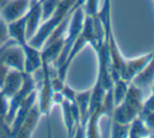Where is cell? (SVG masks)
I'll list each match as a JSON object with an SVG mask.
<instances>
[{
    "mask_svg": "<svg viewBox=\"0 0 154 138\" xmlns=\"http://www.w3.org/2000/svg\"><path fill=\"white\" fill-rule=\"evenodd\" d=\"M0 60L8 69L24 72V51L13 39L0 47Z\"/></svg>",
    "mask_w": 154,
    "mask_h": 138,
    "instance_id": "6da1fadb",
    "label": "cell"
},
{
    "mask_svg": "<svg viewBox=\"0 0 154 138\" xmlns=\"http://www.w3.org/2000/svg\"><path fill=\"white\" fill-rule=\"evenodd\" d=\"M36 80L32 76V74L24 72V81L21 86V88L10 98V103H8V110L5 116V122H8V124H10L13 122L15 117V114L18 109V107L21 105V103L36 89Z\"/></svg>",
    "mask_w": 154,
    "mask_h": 138,
    "instance_id": "7a4b0ae2",
    "label": "cell"
},
{
    "mask_svg": "<svg viewBox=\"0 0 154 138\" xmlns=\"http://www.w3.org/2000/svg\"><path fill=\"white\" fill-rule=\"evenodd\" d=\"M32 0H8L0 8V17L6 23H12L25 16Z\"/></svg>",
    "mask_w": 154,
    "mask_h": 138,
    "instance_id": "3957f363",
    "label": "cell"
},
{
    "mask_svg": "<svg viewBox=\"0 0 154 138\" xmlns=\"http://www.w3.org/2000/svg\"><path fill=\"white\" fill-rule=\"evenodd\" d=\"M25 18V34L27 41L34 37L42 23V10L40 0H32L29 10L24 16Z\"/></svg>",
    "mask_w": 154,
    "mask_h": 138,
    "instance_id": "277c9868",
    "label": "cell"
},
{
    "mask_svg": "<svg viewBox=\"0 0 154 138\" xmlns=\"http://www.w3.org/2000/svg\"><path fill=\"white\" fill-rule=\"evenodd\" d=\"M42 116L40 112V109L38 107V104H35L32 107V109L29 111V113L26 114L25 118L23 119L22 124H20L18 131L16 132L14 137H19V138H27L31 137L32 135V132L36 129L37 124H38L40 117Z\"/></svg>",
    "mask_w": 154,
    "mask_h": 138,
    "instance_id": "5b68a950",
    "label": "cell"
},
{
    "mask_svg": "<svg viewBox=\"0 0 154 138\" xmlns=\"http://www.w3.org/2000/svg\"><path fill=\"white\" fill-rule=\"evenodd\" d=\"M37 95H38V92H37V88L21 103V105L18 107L15 114V117L13 122L11 124V137H14L16 132L18 131L20 124H22L23 119L25 118L26 114L29 113V111L32 109V107L37 103Z\"/></svg>",
    "mask_w": 154,
    "mask_h": 138,
    "instance_id": "8992f818",
    "label": "cell"
},
{
    "mask_svg": "<svg viewBox=\"0 0 154 138\" xmlns=\"http://www.w3.org/2000/svg\"><path fill=\"white\" fill-rule=\"evenodd\" d=\"M21 47L24 51V72L34 74L42 67V57L40 49L32 46L29 42Z\"/></svg>",
    "mask_w": 154,
    "mask_h": 138,
    "instance_id": "52a82bcc",
    "label": "cell"
},
{
    "mask_svg": "<svg viewBox=\"0 0 154 138\" xmlns=\"http://www.w3.org/2000/svg\"><path fill=\"white\" fill-rule=\"evenodd\" d=\"M23 81H24V72L10 69L6 73V76L0 89L8 98H11L21 88Z\"/></svg>",
    "mask_w": 154,
    "mask_h": 138,
    "instance_id": "ba28073f",
    "label": "cell"
},
{
    "mask_svg": "<svg viewBox=\"0 0 154 138\" xmlns=\"http://www.w3.org/2000/svg\"><path fill=\"white\" fill-rule=\"evenodd\" d=\"M8 34H10L11 39L15 41L17 44H19L20 46L26 44L29 41L26 39V34H25V18L18 19V20L14 21L12 23L8 24Z\"/></svg>",
    "mask_w": 154,
    "mask_h": 138,
    "instance_id": "9c48e42d",
    "label": "cell"
},
{
    "mask_svg": "<svg viewBox=\"0 0 154 138\" xmlns=\"http://www.w3.org/2000/svg\"><path fill=\"white\" fill-rule=\"evenodd\" d=\"M131 128L129 129L130 137H144L150 134V130L147 128L142 118H134L130 124Z\"/></svg>",
    "mask_w": 154,
    "mask_h": 138,
    "instance_id": "30bf717a",
    "label": "cell"
},
{
    "mask_svg": "<svg viewBox=\"0 0 154 138\" xmlns=\"http://www.w3.org/2000/svg\"><path fill=\"white\" fill-rule=\"evenodd\" d=\"M112 131H113L112 133L113 137H127L129 133V124H122L114 122Z\"/></svg>",
    "mask_w": 154,
    "mask_h": 138,
    "instance_id": "8fae6325",
    "label": "cell"
},
{
    "mask_svg": "<svg viewBox=\"0 0 154 138\" xmlns=\"http://www.w3.org/2000/svg\"><path fill=\"white\" fill-rule=\"evenodd\" d=\"M8 103H10V98L0 89V119H5L8 110Z\"/></svg>",
    "mask_w": 154,
    "mask_h": 138,
    "instance_id": "7c38bea8",
    "label": "cell"
},
{
    "mask_svg": "<svg viewBox=\"0 0 154 138\" xmlns=\"http://www.w3.org/2000/svg\"><path fill=\"white\" fill-rule=\"evenodd\" d=\"M11 39L10 34H8V23L0 17V47L6 43Z\"/></svg>",
    "mask_w": 154,
    "mask_h": 138,
    "instance_id": "4fadbf2b",
    "label": "cell"
},
{
    "mask_svg": "<svg viewBox=\"0 0 154 138\" xmlns=\"http://www.w3.org/2000/svg\"><path fill=\"white\" fill-rule=\"evenodd\" d=\"M8 70H10V69L6 67L5 64L0 60V88H1L2 83H3L4 79H5V76H6V73H8Z\"/></svg>",
    "mask_w": 154,
    "mask_h": 138,
    "instance_id": "5bb4252c",
    "label": "cell"
},
{
    "mask_svg": "<svg viewBox=\"0 0 154 138\" xmlns=\"http://www.w3.org/2000/svg\"><path fill=\"white\" fill-rule=\"evenodd\" d=\"M8 1V0H0V8H1Z\"/></svg>",
    "mask_w": 154,
    "mask_h": 138,
    "instance_id": "9a60e30c",
    "label": "cell"
}]
</instances>
